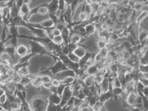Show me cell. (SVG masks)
Here are the masks:
<instances>
[{"mask_svg": "<svg viewBox=\"0 0 148 111\" xmlns=\"http://www.w3.org/2000/svg\"><path fill=\"white\" fill-rule=\"evenodd\" d=\"M29 104L31 111H46L49 102L48 97L36 95L32 98Z\"/></svg>", "mask_w": 148, "mask_h": 111, "instance_id": "cell-1", "label": "cell"}, {"mask_svg": "<svg viewBox=\"0 0 148 111\" xmlns=\"http://www.w3.org/2000/svg\"><path fill=\"white\" fill-rule=\"evenodd\" d=\"M29 51L30 53L34 55L40 54V55H48L52 56L53 54L50 53L44 45L42 43L32 40H29Z\"/></svg>", "mask_w": 148, "mask_h": 111, "instance_id": "cell-2", "label": "cell"}, {"mask_svg": "<svg viewBox=\"0 0 148 111\" xmlns=\"http://www.w3.org/2000/svg\"><path fill=\"white\" fill-rule=\"evenodd\" d=\"M73 96V92L72 90L71 86H68L64 90L62 96H61V102L60 106L61 107H65L71 99V98Z\"/></svg>", "mask_w": 148, "mask_h": 111, "instance_id": "cell-3", "label": "cell"}, {"mask_svg": "<svg viewBox=\"0 0 148 111\" xmlns=\"http://www.w3.org/2000/svg\"><path fill=\"white\" fill-rule=\"evenodd\" d=\"M68 69H69L60 59H58L54 64L48 67V69L50 71L53 77L57 73Z\"/></svg>", "mask_w": 148, "mask_h": 111, "instance_id": "cell-4", "label": "cell"}, {"mask_svg": "<svg viewBox=\"0 0 148 111\" xmlns=\"http://www.w3.org/2000/svg\"><path fill=\"white\" fill-rule=\"evenodd\" d=\"M113 87V86L112 85V82H110V83L109 90H108V92H106L101 93V94L99 95L98 101L100 102H101V103L104 104L106 103V102H107L108 100L111 99L112 98H114V95H113V92H112Z\"/></svg>", "mask_w": 148, "mask_h": 111, "instance_id": "cell-5", "label": "cell"}, {"mask_svg": "<svg viewBox=\"0 0 148 111\" xmlns=\"http://www.w3.org/2000/svg\"><path fill=\"white\" fill-rule=\"evenodd\" d=\"M69 77H73L76 78V74L74 70L73 69H68L63 71L61 72L57 73L54 76L53 78H56L62 81Z\"/></svg>", "mask_w": 148, "mask_h": 111, "instance_id": "cell-6", "label": "cell"}, {"mask_svg": "<svg viewBox=\"0 0 148 111\" xmlns=\"http://www.w3.org/2000/svg\"><path fill=\"white\" fill-rule=\"evenodd\" d=\"M30 53L29 48L27 47L24 45H18L16 47V55L20 57L21 58L23 57Z\"/></svg>", "mask_w": 148, "mask_h": 111, "instance_id": "cell-7", "label": "cell"}, {"mask_svg": "<svg viewBox=\"0 0 148 111\" xmlns=\"http://www.w3.org/2000/svg\"><path fill=\"white\" fill-rule=\"evenodd\" d=\"M49 104L60 105L61 103V97L57 93H51L48 97Z\"/></svg>", "mask_w": 148, "mask_h": 111, "instance_id": "cell-8", "label": "cell"}, {"mask_svg": "<svg viewBox=\"0 0 148 111\" xmlns=\"http://www.w3.org/2000/svg\"><path fill=\"white\" fill-rule=\"evenodd\" d=\"M47 7L49 11V14H54L59 8V1L54 0L47 3Z\"/></svg>", "mask_w": 148, "mask_h": 111, "instance_id": "cell-9", "label": "cell"}, {"mask_svg": "<svg viewBox=\"0 0 148 111\" xmlns=\"http://www.w3.org/2000/svg\"><path fill=\"white\" fill-rule=\"evenodd\" d=\"M39 24L41 27V28L44 30H46L48 29L55 27V23H54V22L52 21L51 19H50L49 18L40 22L39 23Z\"/></svg>", "mask_w": 148, "mask_h": 111, "instance_id": "cell-10", "label": "cell"}, {"mask_svg": "<svg viewBox=\"0 0 148 111\" xmlns=\"http://www.w3.org/2000/svg\"><path fill=\"white\" fill-rule=\"evenodd\" d=\"M73 52L74 54H75L80 59H81L86 55L87 50L83 45H78L77 48L74 49Z\"/></svg>", "mask_w": 148, "mask_h": 111, "instance_id": "cell-11", "label": "cell"}, {"mask_svg": "<svg viewBox=\"0 0 148 111\" xmlns=\"http://www.w3.org/2000/svg\"><path fill=\"white\" fill-rule=\"evenodd\" d=\"M99 67L96 63L92 64L88 66L86 69V73L87 76H95L99 71Z\"/></svg>", "mask_w": 148, "mask_h": 111, "instance_id": "cell-12", "label": "cell"}, {"mask_svg": "<svg viewBox=\"0 0 148 111\" xmlns=\"http://www.w3.org/2000/svg\"><path fill=\"white\" fill-rule=\"evenodd\" d=\"M110 81L109 79L107 77H104L101 83L100 84L101 86V93L106 92L109 90L110 88Z\"/></svg>", "mask_w": 148, "mask_h": 111, "instance_id": "cell-13", "label": "cell"}, {"mask_svg": "<svg viewBox=\"0 0 148 111\" xmlns=\"http://www.w3.org/2000/svg\"><path fill=\"white\" fill-rule=\"evenodd\" d=\"M31 10L29 7V4L23 3L20 10V14L23 18L29 14Z\"/></svg>", "mask_w": 148, "mask_h": 111, "instance_id": "cell-14", "label": "cell"}, {"mask_svg": "<svg viewBox=\"0 0 148 111\" xmlns=\"http://www.w3.org/2000/svg\"><path fill=\"white\" fill-rule=\"evenodd\" d=\"M121 102H122V105L124 108H128L130 111H143V109L141 108H138L135 107L134 106H130L128 104L127 101L126 99H124L123 98H121Z\"/></svg>", "mask_w": 148, "mask_h": 111, "instance_id": "cell-15", "label": "cell"}, {"mask_svg": "<svg viewBox=\"0 0 148 111\" xmlns=\"http://www.w3.org/2000/svg\"><path fill=\"white\" fill-rule=\"evenodd\" d=\"M34 75V77L31 82V85L35 88L42 86L43 83H42V76L36 75Z\"/></svg>", "mask_w": 148, "mask_h": 111, "instance_id": "cell-16", "label": "cell"}, {"mask_svg": "<svg viewBox=\"0 0 148 111\" xmlns=\"http://www.w3.org/2000/svg\"><path fill=\"white\" fill-rule=\"evenodd\" d=\"M3 52H5L7 53L8 55L11 56V57H13L16 55V48L12 46H9L7 47H5V49H4Z\"/></svg>", "mask_w": 148, "mask_h": 111, "instance_id": "cell-17", "label": "cell"}, {"mask_svg": "<svg viewBox=\"0 0 148 111\" xmlns=\"http://www.w3.org/2000/svg\"><path fill=\"white\" fill-rule=\"evenodd\" d=\"M83 83L84 86L87 87L88 88L93 86L94 84V76H87L84 79Z\"/></svg>", "mask_w": 148, "mask_h": 111, "instance_id": "cell-18", "label": "cell"}, {"mask_svg": "<svg viewBox=\"0 0 148 111\" xmlns=\"http://www.w3.org/2000/svg\"><path fill=\"white\" fill-rule=\"evenodd\" d=\"M138 94L141 97L143 101V109L144 111H148V98L145 97L140 92H137Z\"/></svg>", "mask_w": 148, "mask_h": 111, "instance_id": "cell-19", "label": "cell"}, {"mask_svg": "<svg viewBox=\"0 0 148 111\" xmlns=\"http://www.w3.org/2000/svg\"><path fill=\"white\" fill-rule=\"evenodd\" d=\"M17 72L20 75L21 77L28 76L30 75V71L28 67H22L17 71Z\"/></svg>", "mask_w": 148, "mask_h": 111, "instance_id": "cell-20", "label": "cell"}, {"mask_svg": "<svg viewBox=\"0 0 148 111\" xmlns=\"http://www.w3.org/2000/svg\"><path fill=\"white\" fill-rule=\"evenodd\" d=\"M124 89L123 87H113L112 92L114 96L115 100L117 99V97L121 96L124 92Z\"/></svg>", "mask_w": 148, "mask_h": 111, "instance_id": "cell-21", "label": "cell"}, {"mask_svg": "<svg viewBox=\"0 0 148 111\" xmlns=\"http://www.w3.org/2000/svg\"><path fill=\"white\" fill-rule=\"evenodd\" d=\"M75 79H76L75 77H69L61 81V84H64L66 86H71L75 82Z\"/></svg>", "mask_w": 148, "mask_h": 111, "instance_id": "cell-22", "label": "cell"}, {"mask_svg": "<svg viewBox=\"0 0 148 111\" xmlns=\"http://www.w3.org/2000/svg\"><path fill=\"white\" fill-rule=\"evenodd\" d=\"M52 41L53 42V43L57 45H60V46H63L64 45V41H63V39L62 36H56L54 37L52 40Z\"/></svg>", "mask_w": 148, "mask_h": 111, "instance_id": "cell-23", "label": "cell"}, {"mask_svg": "<svg viewBox=\"0 0 148 111\" xmlns=\"http://www.w3.org/2000/svg\"><path fill=\"white\" fill-rule=\"evenodd\" d=\"M62 108V107H61L60 105L49 104L46 111H61Z\"/></svg>", "mask_w": 148, "mask_h": 111, "instance_id": "cell-24", "label": "cell"}, {"mask_svg": "<svg viewBox=\"0 0 148 111\" xmlns=\"http://www.w3.org/2000/svg\"><path fill=\"white\" fill-rule=\"evenodd\" d=\"M68 58L72 62L75 63H79L81 59L76 55L75 54H74V52H71L67 56Z\"/></svg>", "mask_w": 148, "mask_h": 111, "instance_id": "cell-25", "label": "cell"}, {"mask_svg": "<svg viewBox=\"0 0 148 111\" xmlns=\"http://www.w3.org/2000/svg\"><path fill=\"white\" fill-rule=\"evenodd\" d=\"M140 64L148 65V49L140 59Z\"/></svg>", "mask_w": 148, "mask_h": 111, "instance_id": "cell-26", "label": "cell"}, {"mask_svg": "<svg viewBox=\"0 0 148 111\" xmlns=\"http://www.w3.org/2000/svg\"><path fill=\"white\" fill-rule=\"evenodd\" d=\"M110 82H112V85L114 87H123L121 81L118 78V77L113 78L112 81Z\"/></svg>", "mask_w": 148, "mask_h": 111, "instance_id": "cell-27", "label": "cell"}, {"mask_svg": "<svg viewBox=\"0 0 148 111\" xmlns=\"http://www.w3.org/2000/svg\"><path fill=\"white\" fill-rule=\"evenodd\" d=\"M42 76V83L43 84L46 83H51L52 81V78L51 77L45 75V76Z\"/></svg>", "mask_w": 148, "mask_h": 111, "instance_id": "cell-28", "label": "cell"}, {"mask_svg": "<svg viewBox=\"0 0 148 111\" xmlns=\"http://www.w3.org/2000/svg\"><path fill=\"white\" fill-rule=\"evenodd\" d=\"M67 86H68L64 85V84H61V86H60L58 87L57 88V93L61 97Z\"/></svg>", "mask_w": 148, "mask_h": 111, "instance_id": "cell-29", "label": "cell"}, {"mask_svg": "<svg viewBox=\"0 0 148 111\" xmlns=\"http://www.w3.org/2000/svg\"><path fill=\"white\" fill-rule=\"evenodd\" d=\"M139 72L142 74L148 73V65L139 64Z\"/></svg>", "mask_w": 148, "mask_h": 111, "instance_id": "cell-30", "label": "cell"}, {"mask_svg": "<svg viewBox=\"0 0 148 111\" xmlns=\"http://www.w3.org/2000/svg\"><path fill=\"white\" fill-rule=\"evenodd\" d=\"M138 81H139L140 82L143 84V85L145 87L148 86V78L145 77L141 76L139 77L138 78Z\"/></svg>", "mask_w": 148, "mask_h": 111, "instance_id": "cell-31", "label": "cell"}, {"mask_svg": "<svg viewBox=\"0 0 148 111\" xmlns=\"http://www.w3.org/2000/svg\"><path fill=\"white\" fill-rule=\"evenodd\" d=\"M51 33H52V35L53 37H56V36H61L62 35V31L56 27L52 29Z\"/></svg>", "mask_w": 148, "mask_h": 111, "instance_id": "cell-32", "label": "cell"}, {"mask_svg": "<svg viewBox=\"0 0 148 111\" xmlns=\"http://www.w3.org/2000/svg\"><path fill=\"white\" fill-rule=\"evenodd\" d=\"M51 83L52 84L53 86L54 87H56V88L60 86H61L62 84L61 81L59 80V79H57L56 78H53Z\"/></svg>", "mask_w": 148, "mask_h": 111, "instance_id": "cell-33", "label": "cell"}, {"mask_svg": "<svg viewBox=\"0 0 148 111\" xmlns=\"http://www.w3.org/2000/svg\"><path fill=\"white\" fill-rule=\"evenodd\" d=\"M136 90L137 92H142V90H143V89L144 88L145 86L143 85V84L140 82L139 81H138L137 84H136Z\"/></svg>", "mask_w": 148, "mask_h": 111, "instance_id": "cell-34", "label": "cell"}, {"mask_svg": "<svg viewBox=\"0 0 148 111\" xmlns=\"http://www.w3.org/2000/svg\"><path fill=\"white\" fill-rule=\"evenodd\" d=\"M77 97V98L80 99L81 100H85V99H86V98H87L85 94L83 92L82 90H81V91L77 94V95L76 96V97Z\"/></svg>", "mask_w": 148, "mask_h": 111, "instance_id": "cell-35", "label": "cell"}, {"mask_svg": "<svg viewBox=\"0 0 148 111\" xmlns=\"http://www.w3.org/2000/svg\"><path fill=\"white\" fill-rule=\"evenodd\" d=\"M7 100H8V98H7L6 93L5 95H3L0 96V104H3L7 101Z\"/></svg>", "mask_w": 148, "mask_h": 111, "instance_id": "cell-36", "label": "cell"}, {"mask_svg": "<svg viewBox=\"0 0 148 111\" xmlns=\"http://www.w3.org/2000/svg\"><path fill=\"white\" fill-rule=\"evenodd\" d=\"M141 93L143 94V95L145 97L148 98V86L145 87L143 89V90H142Z\"/></svg>", "mask_w": 148, "mask_h": 111, "instance_id": "cell-37", "label": "cell"}, {"mask_svg": "<svg viewBox=\"0 0 148 111\" xmlns=\"http://www.w3.org/2000/svg\"><path fill=\"white\" fill-rule=\"evenodd\" d=\"M100 111H108L107 110V109L105 108V107H104V106H103L102 107H101V110Z\"/></svg>", "mask_w": 148, "mask_h": 111, "instance_id": "cell-38", "label": "cell"}]
</instances>
